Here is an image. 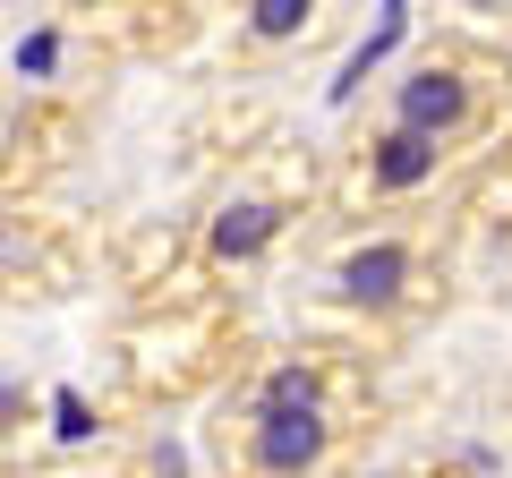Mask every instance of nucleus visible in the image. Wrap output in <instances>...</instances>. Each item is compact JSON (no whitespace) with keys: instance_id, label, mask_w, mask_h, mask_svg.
Listing matches in <instances>:
<instances>
[{"instance_id":"6","label":"nucleus","mask_w":512,"mask_h":478,"mask_svg":"<svg viewBox=\"0 0 512 478\" xmlns=\"http://www.w3.org/2000/svg\"><path fill=\"white\" fill-rule=\"evenodd\" d=\"M265 231H274V205H231V214H222V231H214V248H222V257H248Z\"/></svg>"},{"instance_id":"2","label":"nucleus","mask_w":512,"mask_h":478,"mask_svg":"<svg viewBox=\"0 0 512 478\" xmlns=\"http://www.w3.org/2000/svg\"><path fill=\"white\" fill-rule=\"evenodd\" d=\"M461 111H470V94H461L453 69H419V77H402V129L444 137V129H461Z\"/></svg>"},{"instance_id":"4","label":"nucleus","mask_w":512,"mask_h":478,"mask_svg":"<svg viewBox=\"0 0 512 478\" xmlns=\"http://www.w3.org/2000/svg\"><path fill=\"white\" fill-rule=\"evenodd\" d=\"M402 274H410V257H402V248H367V257H350V299H393V291H402Z\"/></svg>"},{"instance_id":"3","label":"nucleus","mask_w":512,"mask_h":478,"mask_svg":"<svg viewBox=\"0 0 512 478\" xmlns=\"http://www.w3.org/2000/svg\"><path fill=\"white\" fill-rule=\"evenodd\" d=\"M436 163H444V137L393 129V137H384V154H376V188H419Z\"/></svg>"},{"instance_id":"1","label":"nucleus","mask_w":512,"mask_h":478,"mask_svg":"<svg viewBox=\"0 0 512 478\" xmlns=\"http://www.w3.org/2000/svg\"><path fill=\"white\" fill-rule=\"evenodd\" d=\"M325 444H333L325 410H256L248 419V470L256 478H308L325 461Z\"/></svg>"},{"instance_id":"5","label":"nucleus","mask_w":512,"mask_h":478,"mask_svg":"<svg viewBox=\"0 0 512 478\" xmlns=\"http://www.w3.org/2000/svg\"><path fill=\"white\" fill-rule=\"evenodd\" d=\"M256 410H325V385H316V368H274Z\"/></svg>"},{"instance_id":"7","label":"nucleus","mask_w":512,"mask_h":478,"mask_svg":"<svg viewBox=\"0 0 512 478\" xmlns=\"http://www.w3.org/2000/svg\"><path fill=\"white\" fill-rule=\"evenodd\" d=\"M316 0H248V26L256 35H291V26H308Z\"/></svg>"}]
</instances>
